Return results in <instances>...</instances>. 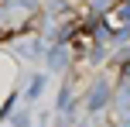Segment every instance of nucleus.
Here are the masks:
<instances>
[{
  "label": "nucleus",
  "mask_w": 130,
  "mask_h": 127,
  "mask_svg": "<svg viewBox=\"0 0 130 127\" xmlns=\"http://www.w3.org/2000/svg\"><path fill=\"white\" fill-rule=\"evenodd\" d=\"M127 21H130V0H120L117 7L106 10V24H110V27H123Z\"/></svg>",
  "instance_id": "1"
},
{
  "label": "nucleus",
  "mask_w": 130,
  "mask_h": 127,
  "mask_svg": "<svg viewBox=\"0 0 130 127\" xmlns=\"http://www.w3.org/2000/svg\"><path fill=\"white\" fill-rule=\"evenodd\" d=\"M92 45H96V38H92V31H79L75 38H72V48H75L79 55H89Z\"/></svg>",
  "instance_id": "2"
},
{
  "label": "nucleus",
  "mask_w": 130,
  "mask_h": 127,
  "mask_svg": "<svg viewBox=\"0 0 130 127\" xmlns=\"http://www.w3.org/2000/svg\"><path fill=\"white\" fill-rule=\"evenodd\" d=\"M106 100H110V86H106V82H96V89H92V96H89V110H99Z\"/></svg>",
  "instance_id": "3"
}]
</instances>
